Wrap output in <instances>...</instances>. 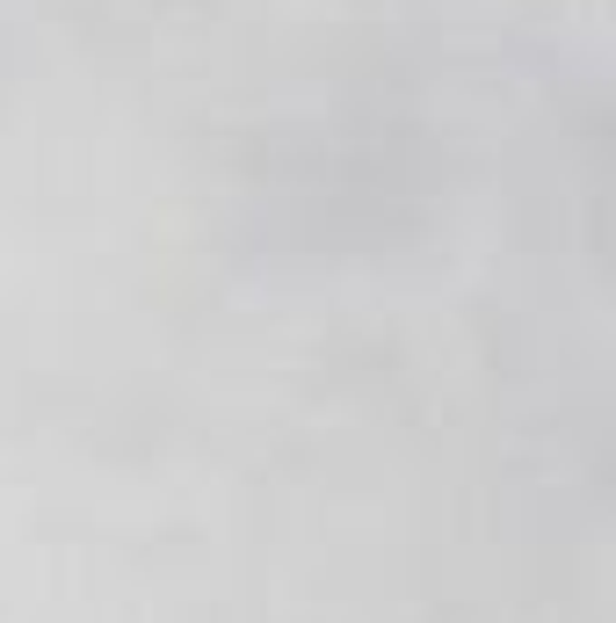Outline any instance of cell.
Wrapping results in <instances>:
<instances>
[{"instance_id":"1","label":"cell","mask_w":616,"mask_h":623,"mask_svg":"<svg viewBox=\"0 0 616 623\" xmlns=\"http://www.w3.org/2000/svg\"><path fill=\"white\" fill-rule=\"evenodd\" d=\"M0 102H73V95H8L0 87ZM117 117H131V102H88V123H117Z\"/></svg>"}]
</instances>
